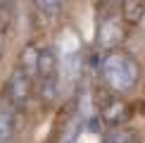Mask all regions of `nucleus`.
I'll return each mask as SVG.
<instances>
[{"label":"nucleus","instance_id":"nucleus-1","mask_svg":"<svg viewBox=\"0 0 145 143\" xmlns=\"http://www.w3.org/2000/svg\"><path fill=\"white\" fill-rule=\"evenodd\" d=\"M100 72L105 76L107 86L117 93H129L138 83V64L133 57L124 55V52H110L105 55L100 64Z\"/></svg>","mask_w":145,"mask_h":143},{"label":"nucleus","instance_id":"nucleus-2","mask_svg":"<svg viewBox=\"0 0 145 143\" xmlns=\"http://www.w3.org/2000/svg\"><path fill=\"white\" fill-rule=\"evenodd\" d=\"M59 55L52 45L38 48V72H36V81H38L40 95L50 103L59 93Z\"/></svg>","mask_w":145,"mask_h":143},{"label":"nucleus","instance_id":"nucleus-3","mask_svg":"<svg viewBox=\"0 0 145 143\" xmlns=\"http://www.w3.org/2000/svg\"><path fill=\"white\" fill-rule=\"evenodd\" d=\"M31 86L33 83L22 74L19 67H14L12 76L7 79V88H5V98L10 100L14 107H24L29 103V95H31Z\"/></svg>","mask_w":145,"mask_h":143},{"label":"nucleus","instance_id":"nucleus-4","mask_svg":"<svg viewBox=\"0 0 145 143\" xmlns=\"http://www.w3.org/2000/svg\"><path fill=\"white\" fill-rule=\"evenodd\" d=\"M17 129V107L7 98L0 100V143H10Z\"/></svg>","mask_w":145,"mask_h":143},{"label":"nucleus","instance_id":"nucleus-5","mask_svg":"<svg viewBox=\"0 0 145 143\" xmlns=\"http://www.w3.org/2000/svg\"><path fill=\"white\" fill-rule=\"evenodd\" d=\"M17 67L22 69V74L26 76L31 83H36V72H38V48H36V45H26V48H24Z\"/></svg>","mask_w":145,"mask_h":143},{"label":"nucleus","instance_id":"nucleus-6","mask_svg":"<svg viewBox=\"0 0 145 143\" xmlns=\"http://www.w3.org/2000/svg\"><path fill=\"white\" fill-rule=\"evenodd\" d=\"M33 5H36V10H38L45 19H55V17L59 14V10H62L64 0H33Z\"/></svg>","mask_w":145,"mask_h":143},{"label":"nucleus","instance_id":"nucleus-7","mask_svg":"<svg viewBox=\"0 0 145 143\" xmlns=\"http://www.w3.org/2000/svg\"><path fill=\"white\" fill-rule=\"evenodd\" d=\"M110 36H114V41H119L121 38V31H119V26L114 22H102V26H100V43L102 45H112L110 43Z\"/></svg>","mask_w":145,"mask_h":143},{"label":"nucleus","instance_id":"nucleus-8","mask_svg":"<svg viewBox=\"0 0 145 143\" xmlns=\"http://www.w3.org/2000/svg\"><path fill=\"white\" fill-rule=\"evenodd\" d=\"M102 117H105V122L112 124V127H114V124H119V122L124 119V105H121V103L110 105V107L105 110V115H102Z\"/></svg>","mask_w":145,"mask_h":143},{"label":"nucleus","instance_id":"nucleus-9","mask_svg":"<svg viewBox=\"0 0 145 143\" xmlns=\"http://www.w3.org/2000/svg\"><path fill=\"white\" fill-rule=\"evenodd\" d=\"M102 143H131V136H129V131L112 129L110 134L105 136V141H102Z\"/></svg>","mask_w":145,"mask_h":143},{"label":"nucleus","instance_id":"nucleus-10","mask_svg":"<svg viewBox=\"0 0 145 143\" xmlns=\"http://www.w3.org/2000/svg\"><path fill=\"white\" fill-rule=\"evenodd\" d=\"M0 60H3V36H0Z\"/></svg>","mask_w":145,"mask_h":143}]
</instances>
